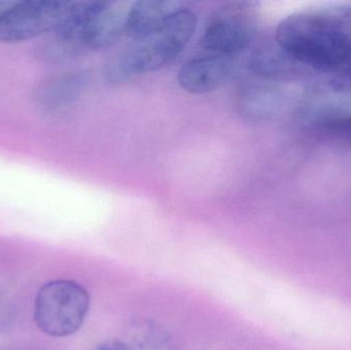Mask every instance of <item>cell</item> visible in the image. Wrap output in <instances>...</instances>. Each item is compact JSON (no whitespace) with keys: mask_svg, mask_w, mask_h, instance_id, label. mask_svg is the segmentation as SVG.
Here are the masks:
<instances>
[{"mask_svg":"<svg viewBox=\"0 0 351 350\" xmlns=\"http://www.w3.org/2000/svg\"><path fill=\"white\" fill-rule=\"evenodd\" d=\"M86 84V76L84 73L55 78L39 88L37 100L47 109L63 108L82 94Z\"/></svg>","mask_w":351,"mask_h":350,"instance_id":"30bf717a","label":"cell"},{"mask_svg":"<svg viewBox=\"0 0 351 350\" xmlns=\"http://www.w3.org/2000/svg\"><path fill=\"white\" fill-rule=\"evenodd\" d=\"M274 101V92L267 86H245L237 97V109L245 118L257 121L269 114Z\"/></svg>","mask_w":351,"mask_h":350,"instance_id":"7c38bea8","label":"cell"},{"mask_svg":"<svg viewBox=\"0 0 351 350\" xmlns=\"http://www.w3.org/2000/svg\"><path fill=\"white\" fill-rule=\"evenodd\" d=\"M94 350H131V349L121 341H108L99 345Z\"/></svg>","mask_w":351,"mask_h":350,"instance_id":"5bb4252c","label":"cell"},{"mask_svg":"<svg viewBox=\"0 0 351 350\" xmlns=\"http://www.w3.org/2000/svg\"><path fill=\"white\" fill-rule=\"evenodd\" d=\"M75 1H16L0 20V42L16 43L49 34L69 16Z\"/></svg>","mask_w":351,"mask_h":350,"instance_id":"277c9868","label":"cell"},{"mask_svg":"<svg viewBox=\"0 0 351 350\" xmlns=\"http://www.w3.org/2000/svg\"><path fill=\"white\" fill-rule=\"evenodd\" d=\"M132 2L86 1L82 34L86 49H108L125 34Z\"/></svg>","mask_w":351,"mask_h":350,"instance_id":"8992f818","label":"cell"},{"mask_svg":"<svg viewBox=\"0 0 351 350\" xmlns=\"http://www.w3.org/2000/svg\"><path fill=\"white\" fill-rule=\"evenodd\" d=\"M181 8H183L182 3L178 1L140 0L132 2L125 34L135 42L148 38L158 32L166 21Z\"/></svg>","mask_w":351,"mask_h":350,"instance_id":"9c48e42d","label":"cell"},{"mask_svg":"<svg viewBox=\"0 0 351 350\" xmlns=\"http://www.w3.org/2000/svg\"><path fill=\"white\" fill-rule=\"evenodd\" d=\"M16 3V1H10V0H0V20Z\"/></svg>","mask_w":351,"mask_h":350,"instance_id":"9a60e30c","label":"cell"},{"mask_svg":"<svg viewBox=\"0 0 351 350\" xmlns=\"http://www.w3.org/2000/svg\"><path fill=\"white\" fill-rule=\"evenodd\" d=\"M276 43L297 64L333 73L351 53V37L336 8L296 12L280 21Z\"/></svg>","mask_w":351,"mask_h":350,"instance_id":"6da1fadb","label":"cell"},{"mask_svg":"<svg viewBox=\"0 0 351 350\" xmlns=\"http://www.w3.org/2000/svg\"><path fill=\"white\" fill-rule=\"evenodd\" d=\"M295 62L278 45H262L250 55V70L262 77H278L288 73Z\"/></svg>","mask_w":351,"mask_h":350,"instance_id":"8fae6325","label":"cell"},{"mask_svg":"<svg viewBox=\"0 0 351 350\" xmlns=\"http://www.w3.org/2000/svg\"><path fill=\"white\" fill-rule=\"evenodd\" d=\"M90 305L86 288L69 279H58L45 284L37 292L33 316L45 334L67 337L82 328Z\"/></svg>","mask_w":351,"mask_h":350,"instance_id":"3957f363","label":"cell"},{"mask_svg":"<svg viewBox=\"0 0 351 350\" xmlns=\"http://www.w3.org/2000/svg\"><path fill=\"white\" fill-rule=\"evenodd\" d=\"M252 2H233L219 8L206 23L202 45L219 55L247 49L257 34L258 22Z\"/></svg>","mask_w":351,"mask_h":350,"instance_id":"5b68a950","label":"cell"},{"mask_svg":"<svg viewBox=\"0 0 351 350\" xmlns=\"http://www.w3.org/2000/svg\"><path fill=\"white\" fill-rule=\"evenodd\" d=\"M86 2H76L63 24L47 34L39 43L36 57L47 63H60L77 57L86 49L82 34V18Z\"/></svg>","mask_w":351,"mask_h":350,"instance_id":"52a82bcc","label":"cell"},{"mask_svg":"<svg viewBox=\"0 0 351 350\" xmlns=\"http://www.w3.org/2000/svg\"><path fill=\"white\" fill-rule=\"evenodd\" d=\"M231 63L223 55L196 58L178 72L180 88L192 95H204L218 88L228 78Z\"/></svg>","mask_w":351,"mask_h":350,"instance_id":"ba28073f","label":"cell"},{"mask_svg":"<svg viewBox=\"0 0 351 350\" xmlns=\"http://www.w3.org/2000/svg\"><path fill=\"white\" fill-rule=\"evenodd\" d=\"M329 77L331 86L335 90L351 92V53Z\"/></svg>","mask_w":351,"mask_h":350,"instance_id":"4fadbf2b","label":"cell"},{"mask_svg":"<svg viewBox=\"0 0 351 350\" xmlns=\"http://www.w3.org/2000/svg\"><path fill=\"white\" fill-rule=\"evenodd\" d=\"M195 29L196 14L181 8L166 21L158 32L143 40L136 41L113 58L105 72L107 79L113 84L123 82L169 65L187 47Z\"/></svg>","mask_w":351,"mask_h":350,"instance_id":"7a4b0ae2","label":"cell"}]
</instances>
